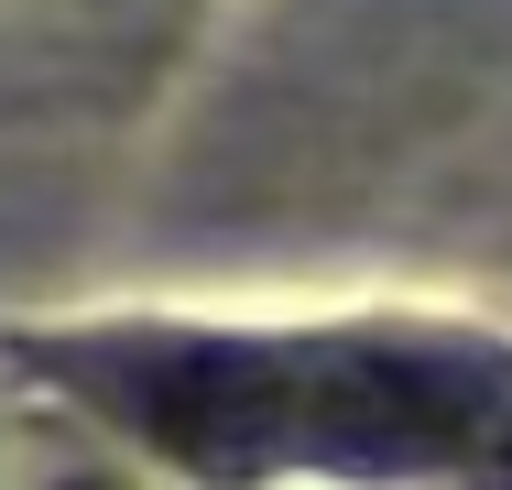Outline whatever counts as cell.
Masks as SVG:
<instances>
[{
  "instance_id": "obj_1",
  "label": "cell",
  "mask_w": 512,
  "mask_h": 490,
  "mask_svg": "<svg viewBox=\"0 0 512 490\" xmlns=\"http://www.w3.org/2000/svg\"><path fill=\"white\" fill-rule=\"evenodd\" d=\"M33 360L120 414L153 458L240 490L273 469L469 480L512 447V360L458 338H197V327H66Z\"/></svg>"
},
{
  "instance_id": "obj_2",
  "label": "cell",
  "mask_w": 512,
  "mask_h": 490,
  "mask_svg": "<svg viewBox=\"0 0 512 490\" xmlns=\"http://www.w3.org/2000/svg\"><path fill=\"white\" fill-rule=\"evenodd\" d=\"M458 490H512V447H491V458H480V469H469Z\"/></svg>"
},
{
  "instance_id": "obj_3",
  "label": "cell",
  "mask_w": 512,
  "mask_h": 490,
  "mask_svg": "<svg viewBox=\"0 0 512 490\" xmlns=\"http://www.w3.org/2000/svg\"><path fill=\"white\" fill-rule=\"evenodd\" d=\"M55 490H120V480H55Z\"/></svg>"
}]
</instances>
